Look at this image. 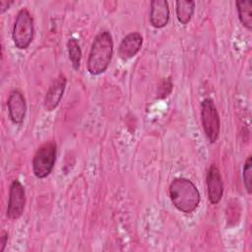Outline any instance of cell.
<instances>
[{
    "instance_id": "obj_1",
    "label": "cell",
    "mask_w": 252,
    "mask_h": 252,
    "mask_svg": "<svg viewBox=\"0 0 252 252\" xmlns=\"http://www.w3.org/2000/svg\"><path fill=\"white\" fill-rule=\"evenodd\" d=\"M113 40L109 32H98L92 43L89 53L87 67L93 76H97L106 71L112 58Z\"/></svg>"
},
{
    "instance_id": "obj_2",
    "label": "cell",
    "mask_w": 252,
    "mask_h": 252,
    "mask_svg": "<svg viewBox=\"0 0 252 252\" xmlns=\"http://www.w3.org/2000/svg\"><path fill=\"white\" fill-rule=\"evenodd\" d=\"M168 193L173 206L182 213H193L200 204V192L190 179L174 178L169 185Z\"/></svg>"
},
{
    "instance_id": "obj_3",
    "label": "cell",
    "mask_w": 252,
    "mask_h": 252,
    "mask_svg": "<svg viewBox=\"0 0 252 252\" xmlns=\"http://www.w3.org/2000/svg\"><path fill=\"white\" fill-rule=\"evenodd\" d=\"M33 32V19L31 13L24 8L17 14L13 27L12 37L15 46L19 49L28 48L32 41Z\"/></svg>"
},
{
    "instance_id": "obj_4",
    "label": "cell",
    "mask_w": 252,
    "mask_h": 252,
    "mask_svg": "<svg viewBox=\"0 0 252 252\" xmlns=\"http://www.w3.org/2000/svg\"><path fill=\"white\" fill-rule=\"evenodd\" d=\"M56 152L57 146L53 141L46 142L37 149L32 158V171L37 178H45L51 173L56 160Z\"/></svg>"
},
{
    "instance_id": "obj_5",
    "label": "cell",
    "mask_w": 252,
    "mask_h": 252,
    "mask_svg": "<svg viewBox=\"0 0 252 252\" xmlns=\"http://www.w3.org/2000/svg\"><path fill=\"white\" fill-rule=\"evenodd\" d=\"M201 121L204 133L210 143H215L220 135V115L214 100L207 97L201 102Z\"/></svg>"
},
{
    "instance_id": "obj_6",
    "label": "cell",
    "mask_w": 252,
    "mask_h": 252,
    "mask_svg": "<svg viewBox=\"0 0 252 252\" xmlns=\"http://www.w3.org/2000/svg\"><path fill=\"white\" fill-rule=\"evenodd\" d=\"M26 192L23 184L15 179L12 181L9 190V200L6 215L10 220H18L25 209Z\"/></svg>"
},
{
    "instance_id": "obj_7",
    "label": "cell",
    "mask_w": 252,
    "mask_h": 252,
    "mask_svg": "<svg viewBox=\"0 0 252 252\" xmlns=\"http://www.w3.org/2000/svg\"><path fill=\"white\" fill-rule=\"evenodd\" d=\"M206 184L208 189V198L211 204L217 205L223 194V183L219 168L212 164L207 172Z\"/></svg>"
},
{
    "instance_id": "obj_8",
    "label": "cell",
    "mask_w": 252,
    "mask_h": 252,
    "mask_svg": "<svg viewBox=\"0 0 252 252\" xmlns=\"http://www.w3.org/2000/svg\"><path fill=\"white\" fill-rule=\"evenodd\" d=\"M66 84L67 79L63 74H60L51 83L43 100V106L46 111H52L57 107L63 96Z\"/></svg>"
},
{
    "instance_id": "obj_9",
    "label": "cell",
    "mask_w": 252,
    "mask_h": 252,
    "mask_svg": "<svg viewBox=\"0 0 252 252\" xmlns=\"http://www.w3.org/2000/svg\"><path fill=\"white\" fill-rule=\"evenodd\" d=\"M7 105L11 120L16 124L22 123L27 112V103L22 92L19 90L12 91L9 94Z\"/></svg>"
},
{
    "instance_id": "obj_10",
    "label": "cell",
    "mask_w": 252,
    "mask_h": 252,
    "mask_svg": "<svg viewBox=\"0 0 252 252\" xmlns=\"http://www.w3.org/2000/svg\"><path fill=\"white\" fill-rule=\"evenodd\" d=\"M143 44V36L136 32H130L123 37L118 47V56L126 61L134 57Z\"/></svg>"
},
{
    "instance_id": "obj_11",
    "label": "cell",
    "mask_w": 252,
    "mask_h": 252,
    "mask_svg": "<svg viewBox=\"0 0 252 252\" xmlns=\"http://www.w3.org/2000/svg\"><path fill=\"white\" fill-rule=\"evenodd\" d=\"M150 21L153 27L161 29L169 21V7L165 0H154L151 2Z\"/></svg>"
},
{
    "instance_id": "obj_12",
    "label": "cell",
    "mask_w": 252,
    "mask_h": 252,
    "mask_svg": "<svg viewBox=\"0 0 252 252\" xmlns=\"http://www.w3.org/2000/svg\"><path fill=\"white\" fill-rule=\"evenodd\" d=\"M176 17L180 24L187 25L194 14L195 2L192 0H178L175 4Z\"/></svg>"
},
{
    "instance_id": "obj_13",
    "label": "cell",
    "mask_w": 252,
    "mask_h": 252,
    "mask_svg": "<svg viewBox=\"0 0 252 252\" xmlns=\"http://www.w3.org/2000/svg\"><path fill=\"white\" fill-rule=\"evenodd\" d=\"M236 9L238 12V18L241 24L247 29H252V1L241 0L235 2Z\"/></svg>"
},
{
    "instance_id": "obj_14",
    "label": "cell",
    "mask_w": 252,
    "mask_h": 252,
    "mask_svg": "<svg viewBox=\"0 0 252 252\" xmlns=\"http://www.w3.org/2000/svg\"><path fill=\"white\" fill-rule=\"evenodd\" d=\"M67 48L71 64L75 70H78L80 68L82 59V49L78 40L75 37H71L67 42Z\"/></svg>"
},
{
    "instance_id": "obj_15",
    "label": "cell",
    "mask_w": 252,
    "mask_h": 252,
    "mask_svg": "<svg viewBox=\"0 0 252 252\" xmlns=\"http://www.w3.org/2000/svg\"><path fill=\"white\" fill-rule=\"evenodd\" d=\"M243 183L246 191L249 194H251L252 192V157L251 156H249L244 162Z\"/></svg>"
},
{
    "instance_id": "obj_16",
    "label": "cell",
    "mask_w": 252,
    "mask_h": 252,
    "mask_svg": "<svg viewBox=\"0 0 252 252\" xmlns=\"http://www.w3.org/2000/svg\"><path fill=\"white\" fill-rule=\"evenodd\" d=\"M172 91V82L170 78H166L163 79L162 82L160 83V85L158 86V98H164L166 96H168L170 94Z\"/></svg>"
},
{
    "instance_id": "obj_17",
    "label": "cell",
    "mask_w": 252,
    "mask_h": 252,
    "mask_svg": "<svg viewBox=\"0 0 252 252\" xmlns=\"http://www.w3.org/2000/svg\"><path fill=\"white\" fill-rule=\"evenodd\" d=\"M7 243H8V233L6 231H3L0 238V252H3L5 250Z\"/></svg>"
},
{
    "instance_id": "obj_18",
    "label": "cell",
    "mask_w": 252,
    "mask_h": 252,
    "mask_svg": "<svg viewBox=\"0 0 252 252\" xmlns=\"http://www.w3.org/2000/svg\"><path fill=\"white\" fill-rule=\"evenodd\" d=\"M12 1H7V0H1L0 1V13L3 14L5 11H7L12 4Z\"/></svg>"
}]
</instances>
